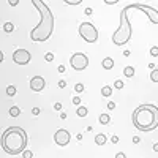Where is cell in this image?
Instances as JSON below:
<instances>
[{
  "label": "cell",
  "mask_w": 158,
  "mask_h": 158,
  "mask_svg": "<svg viewBox=\"0 0 158 158\" xmlns=\"http://www.w3.org/2000/svg\"><path fill=\"white\" fill-rule=\"evenodd\" d=\"M104 3H106V5H115V3H117V0H106Z\"/></svg>",
  "instance_id": "cell-35"
},
{
  "label": "cell",
  "mask_w": 158,
  "mask_h": 158,
  "mask_svg": "<svg viewBox=\"0 0 158 158\" xmlns=\"http://www.w3.org/2000/svg\"><path fill=\"white\" fill-rule=\"evenodd\" d=\"M22 158H33V152H32V150H27V149H25V150L22 152Z\"/></svg>",
  "instance_id": "cell-24"
},
{
  "label": "cell",
  "mask_w": 158,
  "mask_h": 158,
  "mask_svg": "<svg viewBox=\"0 0 158 158\" xmlns=\"http://www.w3.org/2000/svg\"><path fill=\"white\" fill-rule=\"evenodd\" d=\"M152 149H153V152H158V142L153 144V147H152Z\"/></svg>",
  "instance_id": "cell-40"
},
{
  "label": "cell",
  "mask_w": 158,
  "mask_h": 158,
  "mask_svg": "<svg viewBox=\"0 0 158 158\" xmlns=\"http://www.w3.org/2000/svg\"><path fill=\"white\" fill-rule=\"evenodd\" d=\"M108 109H109V111L115 109V103H114V101H109V103H108Z\"/></svg>",
  "instance_id": "cell-30"
},
{
  "label": "cell",
  "mask_w": 158,
  "mask_h": 158,
  "mask_svg": "<svg viewBox=\"0 0 158 158\" xmlns=\"http://www.w3.org/2000/svg\"><path fill=\"white\" fill-rule=\"evenodd\" d=\"M131 122L142 133H149V131L156 130L158 128V108L155 104H141L133 111Z\"/></svg>",
  "instance_id": "cell-3"
},
{
  "label": "cell",
  "mask_w": 158,
  "mask_h": 158,
  "mask_svg": "<svg viewBox=\"0 0 158 158\" xmlns=\"http://www.w3.org/2000/svg\"><path fill=\"white\" fill-rule=\"evenodd\" d=\"M29 136L25 130L21 127H10L3 131L0 138V147L3 149L8 155H19L27 149Z\"/></svg>",
  "instance_id": "cell-2"
},
{
  "label": "cell",
  "mask_w": 158,
  "mask_h": 158,
  "mask_svg": "<svg viewBox=\"0 0 158 158\" xmlns=\"http://www.w3.org/2000/svg\"><path fill=\"white\" fill-rule=\"evenodd\" d=\"M150 81L152 82H158V70L156 68L150 71Z\"/></svg>",
  "instance_id": "cell-21"
},
{
  "label": "cell",
  "mask_w": 158,
  "mask_h": 158,
  "mask_svg": "<svg viewBox=\"0 0 158 158\" xmlns=\"http://www.w3.org/2000/svg\"><path fill=\"white\" fill-rule=\"evenodd\" d=\"M92 13H94V10H92V8H85V15H87V16H90Z\"/></svg>",
  "instance_id": "cell-37"
},
{
  "label": "cell",
  "mask_w": 158,
  "mask_h": 158,
  "mask_svg": "<svg viewBox=\"0 0 158 158\" xmlns=\"http://www.w3.org/2000/svg\"><path fill=\"white\" fill-rule=\"evenodd\" d=\"M70 139H71V135H70V131L65 130V128H60L54 133V142L60 147H67L70 144Z\"/></svg>",
  "instance_id": "cell-9"
},
{
  "label": "cell",
  "mask_w": 158,
  "mask_h": 158,
  "mask_svg": "<svg viewBox=\"0 0 158 158\" xmlns=\"http://www.w3.org/2000/svg\"><path fill=\"white\" fill-rule=\"evenodd\" d=\"M76 139H77V141H82V135L77 133V135H76Z\"/></svg>",
  "instance_id": "cell-41"
},
{
  "label": "cell",
  "mask_w": 158,
  "mask_h": 158,
  "mask_svg": "<svg viewBox=\"0 0 158 158\" xmlns=\"http://www.w3.org/2000/svg\"><path fill=\"white\" fill-rule=\"evenodd\" d=\"M8 3H10L11 6H16V5L19 3V0H10V2H8Z\"/></svg>",
  "instance_id": "cell-34"
},
{
  "label": "cell",
  "mask_w": 158,
  "mask_h": 158,
  "mask_svg": "<svg viewBox=\"0 0 158 158\" xmlns=\"http://www.w3.org/2000/svg\"><path fill=\"white\" fill-rule=\"evenodd\" d=\"M29 85H30V90H33V92H41L46 87V81L43 76H33L30 79Z\"/></svg>",
  "instance_id": "cell-10"
},
{
  "label": "cell",
  "mask_w": 158,
  "mask_h": 158,
  "mask_svg": "<svg viewBox=\"0 0 158 158\" xmlns=\"http://www.w3.org/2000/svg\"><path fill=\"white\" fill-rule=\"evenodd\" d=\"M101 95L106 97V98L111 97V95H112V87H111V85H104V87L101 89Z\"/></svg>",
  "instance_id": "cell-15"
},
{
  "label": "cell",
  "mask_w": 158,
  "mask_h": 158,
  "mask_svg": "<svg viewBox=\"0 0 158 158\" xmlns=\"http://www.w3.org/2000/svg\"><path fill=\"white\" fill-rule=\"evenodd\" d=\"M123 87H125V82H123V81H120V79H115V81H114V89L122 90Z\"/></svg>",
  "instance_id": "cell-20"
},
{
  "label": "cell",
  "mask_w": 158,
  "mask_h": 158,
  "mask_svg": "<svg viewBox=\"0 0 158 158\" xmlns=\"http://www.w3.org/2000/svg\"><path fill=\"white\" fill-rule=\"evenodd\" d=\"M19 114H21V109H19L18 106H11V108H10V115H11V117H18Z\"/></svg>",
  "instance_id": "cell-19"
},
{
  "label": "cell",
  "mask_w": 158,
  "mask_h": 158,
  "mask_svg": "<svg viewBox=\"0 0 158 158\" xmlns=\"http://www.w3.org/2000/svg\"><path fill=\"white\" fill-rule=\"evenodd\" d=\"M57 70H59V73H65V71H67V68H65L63 65H60V67H59Z\"/></svg>",
  "instance_id": "cell-36"
},
{
  "label": "cell",
  "mask_w": 158,
  "mask_h": 158,
  "mask_svg": "<svg viewBox=\"0 0 158 158\" xmlns=\"http://www.w3.org/2000/svg\"><path fill=\"white\" fill-rule=\"evenodd\" d=\"M44 60H46V62H52V60H54V54H52V52H46Z\"/></svg>",
  "instance_id": "cell-27"
},
{
  "label": "cell",
  "mask_w": 158,
  "mask_h": 158,
  "mask_svg": "<svg viewBox=\"0 0 158 158\" xmlns=\"http://www.w3.org/2000/svg\"><path fill=\"white\" fill-rule=\"evenodd\" d=\"M54 109H56V111H62V103H60V101L54 103Z\"/></svg>",
  "instance_id": "cell-28"
},
{
  "label": "cell",
  "mask_w": 158,
  "mask_h": 158,
  "mask_svg": "<svg viewBox=\"0 0 158 158\" xmlns=\"http://www.w3.org/2000/svg\"><path fill=\"white\" fill-rule=\"evenodd\" d=\"M118 141H120V139H118V136H115V135H114V136L111 138V142H112V144H117Z\"/></svg>",
  "instance_id": "cell-33"
},
{
  "label": "cell",
  "mask_w": 158,
  "mask_h": 158,
  "mask_svg": "<svg viewBox=\"0 0 158 158\" xmlns=\"http://www.w3.org/2000/svg\"><path fill=\"white\" fill-rule=\"evenodd\" d=\"M40 112H41V109H40V108H33L32 109V114L33 115H40Z\"/></svg>",
  "instance_id": "cell-31"
},
{
  "label": "cell",
  "mask_w": 158,
  "mask_h": 158,
  "mask_svg": "<svg viewBox=\"0 0 158 158\" xmlns=\"http://www.w3.org/2000/svg\"><path fill=\"white\" fill-rule=\"evenodd\" d=\"M5 92H6L8 97H15V95H16V85H8Z\"/></svg>",
  "instance_id": "cell-18"
},
{
  "label": "cell",
  "mask_w": 158,
  "mask_h": 158,
  "mask_svg": "<svg viewBox=\"0 0 158 158\" xmlns=\"http://www.w3.org/2000/svg\"><path fill=\"white\" fill-rule=\"evenodd\" d=\"M63 3H65V5H81L82 0H65Z\"/></svg>",
  "instance_id": "cell-23"
},
{
  "label": "cell",
  "mask_w": 158,
  "mask_h": 158,
  "mask_svg": "<svg viewBox=\"0 0 158 158\" xmlns=\"http://www.w3.org/2000/svg\"><path fill=\"white\" fill-rule=\"evenodd\" d=\"M71 101H73L74 106H81V97H79V95H74Z\"/></svg>",
  "instance_id": "cell-25"
},
{
  "label": "cell",
  "mask_w": 158,
  "mask_h": 158,
  "mask_svg": "<svg viewBox=\"0 0 158 158\" xmlns=\"http://www.w3.org/2000/svg\"><path fill=\"white\" fill-rule=\"evenodd\" d=\"M123 74H125V77H133L135 76V68L133 67H125Z\"/></svg>",
  "instance_id": "cell-16"
},
{
  "label": "cell",
  "mask_w": 158,
  "mask_h": 158,
  "mask_svg": "<svg viewBox=\"0 0 158 158\" xmlns=\"http://www.w3.org/2000/svg\"><path fill=\"white\" fill-rule=\"evenodd\" d=\"M70 65L73 67V70L82 71L89 67V57L85 54H82V52H74L70 59Z\"/></svg>",
  "instance_id": "cell-7"
},
{
  "label": "cell",
  "mask_w": 158,
  "mask_h": 158,
  "mask_svg": "<svg viewBox=\"0 0 158 158\" xmlns=\"http://www.w3.org/2000/svg\"><path fill=\"white\" fill-rule=\"evenodd\" d=\"M3 59H5V56H3V52H2V49H0V63L3 62Z\"/></svg>",
  "instance_id": "cell-39"
},
{
  "label": "cell",
  "mask_w": 158,
  "mask_h": 158,
  "mask_svg": "<svg viewBox=\"0 0 158 158\" xmlns=\"http://www.w3.org/2000/svg\"><path fill=\"white\" fill-rule=\"evenodd\" d=\"M133 142H135V144H139V142H141V138H139V136H135V138H133Z\"/></svg>",
  "instance_id": "cell-38"
},
{
  "label": "cell",
  "mask_w": 158,
  "mask_h": 158,
  "mask_svg": "<svg viewBox=\"0 0 158 158\" xmlns=\"http://www.w3.org/2000/svg\"><path fill=\"white\" fill-rule=\"evenodd\" d=\"M128 11L130 10H141L142 13H146L147 15V18H149V21L150 22H153V24H158V10H155L153 6H149V5H146V3H128L127 6H125Z\"/></svg>",
  "instance_id": "cell-6"
},
{
  "label": "cell",
  "mask_w": 158,
  "mask_h": 158,
  "mask_svg": "<svg viewBox=\"0 0 158 158\" xmlns=\"http://www.w3.org/2000/svg\"><path fill=\"white\" fill-rule=\"evenodd\" d=\"M98 120H100L101 125H108V123L111 122V117H109V114H101V115L98 117Z\"/></svg>",
  "instance_id": "cell-14"
},
{
  "label": "cell",
  "mask_w": 158,
  "mask_h": 158,
  "mask_svg": "<svg viewBox=\"0 0 158 158\" xmlns=\"http://www.w3.org/2000/svg\"><path fill=\"white\" fill-rule=\"evenodd\" d=\"M115 158H127V155H125L123 152H117V153H115Z\"/></svg>",
  "instance_id": "cell-32"
},
{
  "label": "cell",
  "mask_w": 158,
  "mask_h": 158,
  "mask_svg": "<svg viewBox=\"0 0 158 158\" xmlns=\"http://www.w3.org/2000/svg\"><path fill=\"white\" fill-rule=\"evenodd\" d=\"M30 3L40 13V22L30 32V40L35 43H44L51 38L52 32H54V15H52V11L43 0H32Z\"/></svg>",
  "instance_id": "cell-1"
},
{
  "label": "cell",
  "mask_w": 158,
  "mask_h": 158,
  "mask_svg": "<svg viewBox=\"0 0 158 158\" xmlns=\"http://www.w3.org/2000/svg\"><path fill=\"white\" fill-rule=\"evenodd\" d=\"M106 142H108V138H106L104 133L95 135V144H97V146H106Z\"/></svg>",
  "instance_id": "cell-11"
},
{
  "label": "cell",
  "mask_w": 158,
  "mask_h": 158,
  "mask_svg": "<svg viewBox=\"0 0 158 158\" xmlns=\"http://www.w3.org/2000/svg\"><path fill=\"white\" fill-rule=\"evenodd\" d=\"M150 56H152V57H158V46L150 48Z\"/></svg>",
  "instance_id": "cell-26"
},
{
  "label": "cell",
  "mask_w": 158,
  "mask_h": 158,
  "mask_svg": "<svg viewBox=\"0 0 158 158\" xmlns=\"http://www.w3.org/2000/svg\"><path fill=\"white\" fill-rule=\"evenodd\" d=\"M84 84L82 82H77L76 85H74V92H76V94H82V92H84Z\"/></svg>",
  "instance_id": "cell-22"
},
{
  "label": "cell",
  "mask_w": 158,
  "mask_h": 158,
  "mask_svg": "<svg viewBox=\"0 0 158 158\" xmlns=\"http://www.w3.org/2000/svg\"><path fill=\"white\" fill-rule=\"evenodd\" d=\"M32 60V54L27 49H16L13 52V62L16 65H27Z\"/></svg>",
  "instance_id": "cell-8"
},
{
  "label": "cell",
  "mask_w": 158,
  "mask_h": 158,
  "mask_svg": "<svg viewBox=\"0 0 158 158\" xmlns=\"http://www.w3.org/2000/svg\"><path fill=\"white\" fill-rule=\"evenodd\" d=\"M13 30H15V24H13V22H5V24H3V32L11 33Z\"/></svg>",
  "instance_id": "cell-17"
},
{
  "label": "cell",
  "mask_w": 158,
  "mask_h": 158,
  "mask_svg": "<svg viewBox=\"0 0 158 158\" xmlns=\"http://www.w3.org/2000/svg\"><path fill=\"white\" fill-rule=\"evenodd\" d=\"M101 67H103L104 70H112V68H114V59H111V57H104L103 62H101Z\"/></svg>",
  "instance_id": "cell-12"
},
{
  "label": "cell",
  "mask_w": 158,
  "mask_h": 158,
  "mask_svg": "<svg viewBox=\"0 0 158 158\" xmlns=\"http://www.w3.org/2000/svg\"><path fill=\"white\" fill-rule=\"evenodd\" d=\"M59 87H60V89H65V87H67V81L60 79V81H59Z\"/></svg>",
  "instance_id": "cell-29"
},
{
  "label": "cell",
  "mask_w": 158,
  "mask_h": 158,
  "mask_svg": "<svg viewBox=\"0 0 158 158\" xmlns=\"http://www.w3.org/2000/svg\"><path fill=\"white\" fill-rule=\"evenodd\" d=\"M131 36H133V27H131V22L128 18V10L123 8L120 11V24L112 35V43L115 46H125L130 43Z\"/></svg>",
  "instance_id": "cell-4"
},
{
  "label": "cell",
  "mask_w": 158,
  "mask_h": 158,
  "mask_svg": "<svg viewBox=\"0 0 158 158\" xmlns=\"http://www.w3.org/2000/svg\"><path fill=\"white\" fill-rule=\"evenodd\" d=\"M87 114H89V109L85 106H77L76 108V115L77 117H87Z\"/></svg>",
  "instance_id": "cell-13"
},
{
  "label": "cell",
  "mask_w": 158,
  "mask_h": 158,
  "mask_svg": "<svg viewBox=\"0 0 158 158\" xmlns=\"http://www.w3.org/2000/svg\"><path fill=\"white\" fill-rule=\"evenodd\" d=\"M79 36H81L85 43H97L98 41V30H97V27L92 22H89V21H84V22H81L79 24Z\"/></svg>",
  "instance_id": "cell-5"
}]
</instances>
